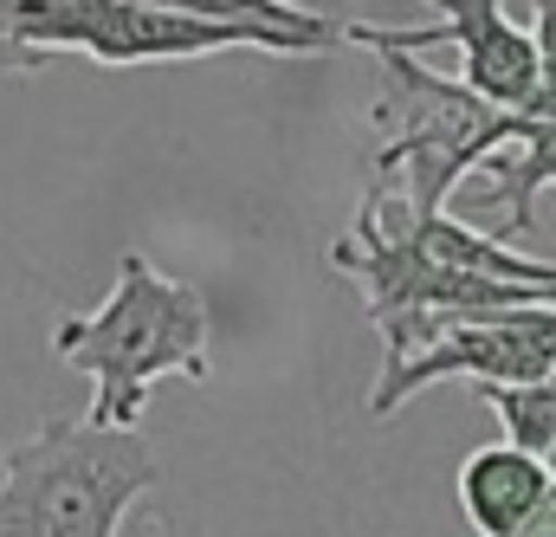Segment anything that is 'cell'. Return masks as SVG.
<instances>
[{
	"label": "cell",
	"instance_id": "obj_1",
	"mask_svg": "<svg viewBox=\"0 0 556 537\" xmlns=\"http://www.w3.org/2000/svg\"><path fill=\"white\" fill-rule=\"evenodd\" d=\"M0 39L33 59L85 52L98 65H181L233 46L324 59L343 46V20L291 0H0Z\"/></svg>",
	"mask_w": 556,
	"mask_h": 537
},
{
	"label": "cell",
	"instance_id": "obj_2",
	"mask_svg": "<svg viewBox=\"0 0 556 537\" xmlns=\"http://www.w3.org/2000/svg\"><path fill=\"white\" fill-rule=\"evenodd\" d=\"M52 357L91 376V427H117L137 434L149 389L162 376H188L207 383L214 357H207V298L188 278L155 272L142 253L117 260V285L98 311L59 317L52 330Z\"/></svg>",
	"mask_w": 556,
	"mask_h": 537
},
{
	"label": "cell",
	"instance_id": "obj_3",
	"mask_svg": "<svg viewBox=\"0 0 556 537\" xmlns=\"http://www.w3.org/2000/svg\"><path fill=\"white\" fill-rule=\"evenodd\" d=\"M155 479L142 434L52 414L0 460V537H117Z\"/></svg>",
	"mask_w": 556,
	"mask_h": 537
},
{
	"label": "cell",
	"instance_id": "obj_4",
	"mask_svg": "<svg viewBox=\"0 0 556 537\" xmlns=\"http://www.w3.org/2000/svg\"><path fill=\"white\" fill-rule=\"evenodd\" d=\"M376 59H382V98L369 104L376 130L369 182L389 188L415 221L446 214V195L518 136V117L485 104L459 78L420 65L415 52H376Z\"/></svg>",
	"mask_w": 556,
	"mask_h": 537
},
{
	"label": "cell",
	"instance_id": "obj_5",
	"mask_svg": "<svg viewBox=\"0 0 556 537\" xmlns=\"http://www.w3.org/2000/svg\"><path fill=\"white\" fill-rule=\"evenodd\" d=\"M466 376V383H544L556 376V304H518V311H415L382 324V376L369 389V414L389 421L420 389Z\"/></svg>",
	"mask_w": 556,
	"mask_h": 537
},
{
	"label": "cell",
	"instance_id": "obj_6",
	"mask_svg": "<svg viewBox=\"0 0 556 537\" xmlns=\"http://www.w3.org/2000/svg\"><path fill=\"white\" fill-rule=\"evenodd\" d=\"M433 26H343V46H369V52H427V46H453L459 52V85L479 91L485 104L531 117L544 72H538V39L505 13V0H433Z\"/></svg>",
	"mask_w": 556,
	"mask_h": 537
},
{
	"label": "cell",
	"instance_id": "obj_7",
	"mask_svg": "<svg viewBox=\"0 0 556 537\" xmlns=\"http://www.w3.org/2000/svg\"><path fill=\"white\" fill-rule=\"evenodd\" d=\"M551 486L556 473L544 460H531L518 447H472L459 460L453 499H459V519L472 525V537H518L551 499Z\"/></svg>",
	"mask_w": 556,
	"mask_h": 537
},
{
	"label": "cell",
	"instance_id": "obj_8",
	"mask_svg": "<svg viewBox=\"0 0 556 537\" xmlns=\"http://www.w3.org/2000/svg\"><path fill=\"white\" fill-rule=\"evenodd\" d=\"M479 402L505 421V447L556 466V376H544V383H485Z\"/></svg>",
	"mask_w": 556,
	"mask_h": 537
},
{
	"label": "cell",
	"instance_id": "obj_9",
	"mask_svg": "<svg viewBox=\"0 0 556 537\" xmlns=\"http://www.w3.org/2000/svg\"><path fill=\"white\" fill-rule=\"evenodd\" d=\"M531 7H538V26H531L538 72H544V91H538V111L531 117H556V0H531Z\"/></svg>",
	"mask_w": 556,
	"mask_h": 537
},
{
	"label": "cell",
	"instance_id": "obj_10",
	"mask_svg": "<svg viewBox=\"0 0 556 537\" xmlns=\"http://www.w3.org/2000/svg\"><path fill=\"white\" fill-rule=\"evenodd\" d=\"M518 537H556V486H551V499L538 505V519H531V525H525Z\"/></svg>",
	"mask_w": 556,
	"mask_h": 537
},
{
	"label": "cell",
	"instance_id": "obj_11",
	"mask_svg": "<svg viewBox=\"0 0 556 537\" xmlns=\"http://www.w3.org/2000/svg\"><path fill=\"white\" fill-rule=\"evenodd\" d=\"M46 59H33V52H20V46H7L0 39V72H39Z\"/></svg>",
	"mask_w": 556,
	"mask_h": 537
},
{
	"label": "cell",
	"instance_id": "obj_12",
	"mask_svg": "<svg viewBox=\"0 0 556 537\" xmlns=\"http://www.w3.org/2000/svg\"><path fill=\"white\" fill-rule=\"evenodd\" d=\"M0 460H7V447H0Z\"/></svg>",
	"mask_w": 556,
	"mask_h": 537
},
{
	"label": "cell",
	"instance_id": "obj_13",
	"mask_svg": "<svg viewBox=\"0 0 556 537\" xmlns=\"http://www.w3.org/2000/svg\"><path fill=\"white\" fill-rule=\"evenodd\" d=\"M551 473H556V466H551Z\"/></svg>",
	"mask_w": 556,
	"mask_h": 537
}]
</instances>
